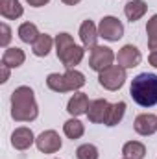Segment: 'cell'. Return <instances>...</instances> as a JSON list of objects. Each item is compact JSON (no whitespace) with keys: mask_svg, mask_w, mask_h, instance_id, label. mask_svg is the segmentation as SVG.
<instances>
[{"mask_svg":"<svg viewBox=\"0 0 157 159\" xmlns=\"http://www.w3.org/2000/svg\"><path fill=\"white\" fill-rule=\"evenodd\" d=\"M39 115V106L32 87L20 85L11 93V119L17 122H32Z\"/></svg>","mask_w":157,"mask_h":159,"instance_id":"cell-1","label":"cell"},{"mask_svg":"<svg viewBox=\"0 0 157 159\" xmlns=\"http://www.w3.org/2000/svg\"><path fill=\"white\" fill-rule=\"evenodd\" d=\"M129 94L135 104L141 107H154L157 106V74L142 72L131 80Z\"/></svg>","mask_w":157,"mask_h":159,"instance_id":"cell-2","label":"cell"},{"mask_svg":"<svg viewBox=\"0 0 157 159\" xmlns=\"http://www.w3.org/2000/svg\"><path fill=\"white\" fill-rule=\"evenodd\" d=\"M46 85L50 91L54 93H76L79 91L83 85H85V76L83 72H79L76 69H70L67 70L65 74H59V72H52L46 76Z\"/></svg>","mask_w":157,"mask_h":159,"instance_id":"cell-3","label":"cell"},{"mask_svg":"<svg viewBox=\"0 0 157 159\" xmlns=\"http://www.w3.org/2000/svg\"><path fill=\"white\" fill-rule=\"evenodd\" d=\"M126 80H128L126 69L120 67L118 63L117 65H111L109 69H105V70H102L98 74V83L104 89H107V91H118L126 83Z\"/></svg>","mask_w":157,"mask_h":159,"instance_id":"cell-4","label":"cell"},{"mask_svg":"<svg viewBox=\"0 0 157 159\" xmlns=\"http://www.w3.org/2000/svg\"><path fill=\"white\" fill-rule=\"evenodd\" d=\"M117 59L115 52L109 48V46H100L96 44L94 48H91V56H89V67L94 70V72H102L105 69H109L113 65V61Z\"/></svg>","mask_w":157,"mask_h":159,"instance_id":"cell-5","label":"cell"},{"mask_svg":"<svg viewBox=\"0 0 157 159\" xmlns=\"http://www.w3.org/2000/svg\"><path fill=\"white\" fill-rule=\"evenodd\" d=\"M98 35L104 37L105 41H109V43H115V41L124 37V24L118 20L117 17L107 15L98 24Z\"/></svg>","mask_w":157,"mask_h":159,"instance_id":"cell-6","label":"cell"},{"mask_svg":"<svg viewBox=\"0 0 157 159\" xmlns=\"http://www.w3.org/2000/svg\"><path fill=\"white\" fill-rule=\"evenodd\" d=\"M35 146H37V150L43 152V154H56V152L61 150L63 143H61V137H59L57 131L46 129V131H43L39 137L35 139Z\"/></svg>","mask_w":157,"mask_h":159,"instance_id":"cell-7","label":"cell"},{"mask_svg":"<svg viewBox=\"0 0 157 159\" xmlns=\"http://www.w3.org/2000/svg\"><path fill=\"white\" fill-rule=\"evenodd\" d=\"M109 109H111V104L105 98H96V100H92L89 104L87 119L92 124H105L107 115H109Z\"/></svg>","mask_w":157,"mask_h":159,"instance_id":"cell-8","label":"cell"},{"mask_svg":"<svg viewBox=\"0 0 157 159\" xmlns=\"http://www.w3.org/2000/svg\"><path fill=\"white\" fill-rule=\"evenodd\" d=\"M141 61H142V54H141V50H139L137 46H133V44H124L117 54V63L120 67H124L126 70L137 67Z\"/></svg>","mask_w":157,"mask_h":159,"instance_id":"cell-9","label":"cell"},{"mask_svg":"<svg viewBox=\"0 0 157 159\" xmlns=\"http://www.w3.org/2000/svg\"><path fill=\"white\" fill-rule=\"evenodd\" d=\"M35 135H34V131L30 129V128H26V126H20V128H17L13 133H11V146L15 148V150H28L34 143H35Z\"/></svg>","mask_w":157,"mask_h":159,"instance_id":"cell-10","label":"cell"},{"mask_svg":"<svg viewBox=\"0 0 157 159\" xmlns=\"http://www.w3.org/2000/svg\"><path fill=\"white\" fill-rule=\"evenodd\" d=\"M98 26L92 20H83L79 26V41L85 50H91L98 44Z\"/></svg>","mask_w":157,"mask_h":159,"instance_id":"cell-11","label":"cell"},{"mask_svg":"<svg viewBox=\"0 0 157 159\" xmlns=\"http://www.w3.org/2000/svg\"><path fill=\"white\" fill-rule=\"evenodd\" d=\"M133 128L142 137L154 135L157 131V115H154V113H141L133 122Z\"/></svg>","mask_w":157,"mask_h":159,"instance_id":"cell-12","label":"cell"},{"mask_svg":"<svg viewBox=\"0 0 157 159\" xmlns=\"http://www.w3.org/2000/svg\"><path fill=\"white\" fill-rule=\"evenodd\" d=\"M83 56H85V48H83V46H78V44H72V46L67 48L63 54H59L57 59L63 63V67H65L67 70H70V69H74L76 65L81 63Z\"/></svg>","mask_w":157,"mask_h":159,"instance_id":"cell-13","label":"cell"},{"mask_svg":"<svg viewBox=\"0 0 157 159\" xmlns=\"http://www.w3.org/2000/svg\"><path fill=\"white\" fill-rule=\"evenodd\" d=\"M89 96L85 94V93H74L72 96H70V100H69V104H67V111L72 115V117H79V115H87V109H89Z\"/></svg>","mask_w":157,"mask_h":159,"instance_id":"cell-14","label":"cell"},{"mask_svg":"<svg viewBox=\"0 0 157 159\" xmlns=\"http://www.w3.org/2000/svg\"><path fill=\"white\" fill-rule=\"evenodd\" d=\"M148 11V4L144 0H129L126 6H124V15L129 22H137L141 20Z\"/></svg>","mask_w":157,"mask_h":159,"instance_id":"cell-15","label":"cell"},{"mask_svg":"<svg viewBox=\"0 0 157 159\" xmlns=\"http://www.w3.org/2000/svg\"><path fill=\"white\" fill-rule=\"evenodd\" d=\"M24 61H26V54L22 48L11 46V48H6L2 54V65H6L9 69H17L20 65H24Z\"/></svg>","mask_w":157,"mask_h":159,"instance_id":"cell-16","label":"cell"},{"mask_svg":"<svg viewBox=\"0 0 157 159\" xmlns=\"http://www.w3.org/2000/svg\"><path fill=\"white\" fill-rule=\"evenodd\" d=\"M24 13V7L19 0H0V15L7 20H17Z\"/></svg>","mask_w":157,"mask_h":159,"instance_id":"cell-17","label":"cell"},{"mask_svg":"<svg viewBox=\"0 0 157 159\" xmlns=\"http://www.w3.org/2000/svg\"><path fill=\"white\" fill-rule=\"evenodd\" d=\"M56 44V39H52L50 35H46V34H41L37 41L32 44V52H34V56H37V57H46L48 54H50V50H52V46Z\"/></svg>","mask_w":157,"mask_h":159,"instance_id":"cell-18","label":"cell"},{"mask_svg":"<svg viewBox=\"0 0 157 159\" xmlns=\"http://www.w3.org/2000/svg\"><path fill=\"white\" fill-rule=\"evenodd\" d=\"M17 35H19V39L22 41V43L34 44L41 34H39V30H37V26H35L34 22H22V24L19 26V30H17Z\"/></svg>","mask_w":157,"mask_h":159,"instance_id":"cell-19","label":"cell"},{"mask_svg":"<svg viewBox=\"0 0 157 159\" xmlns=\"http://www.w3.org/2000/svg\"><path fill=\"white\" fill-rule=\"evenodd\" d=\"M63 133H65L70 141H76V139H81V137H83L85 126H83L76 117H72V119H69L63 124Z\"/></svg>","mask_w":157,"mask_h":159,"instance_id":"cell-20","label":"cell"},{"mask_svg":"<svg viewBox=\"0 0 157 159\" xmlns=\"http://www.w3.org/2000/svg\"><path fill=\"white\" fill-rule=\"evenodd\" d=\"M122 154H124V157L129 159H144L146 157V146L139 141H129L122 146Z\"/></svg>","mask_w":157,"mask_h":159,"instance_id":"cell-21","label":"cell"},{"mask_svg":"<svg viewBox=\"0 0 157 159\" xmlns=\"http://www.w3.org/2000/svg\"><path fill=\"white\" fill-rule=\"evenodd\" d=\"M126 115V102H117V104H111V109H109V115H107V120H105V126L113 128L117 126L118 122H122Z\"/></svg>","mask_w":157,"mask_h":159,"instance_id":"cell-22","label":"cell"},{"mask_svg":"<svg viewBox=\"0 0 157 159\" xmlns=\"http://www.w3.org/2000/svg\"><path fill=\"white\" fill-rule=\"evenodd\" d=\"M146 34H148V48L152 52H157V13L150 17L146 24Z\"/></svg>","mask_w":157,"mask_h":159,"instance_id":"cell-23","label":"cell"},{"mask_svg":"<svg viewBox=\"0 0 157 159\" xmlns=\"http://www.w3.org/2000/svg\"><path fill=\"white\" fill-rule=\"evenodd\" d=\"M76 157L78 159H98L100 157V152H98V148H96L94 144L85 143V144L78 146V150H76Z\"/></svg>","mask_w":157,"mask_h":159,"instance_id":"cell-24","label":"cell"},{"mask_svg":"<svg viewBox=\"0 0 157 159\" xmlns=\"http://www.w3.org/2000/svg\"><path fill=\"white\" fill-rule=\"evenodd\" d=\"M72 44H76L74 39H72V35L70 34H59V35H56V54L59 56V54H63L67 48H70Z\"/></svg>","mask_w":157,"mask_h":159,"instance_id":"cell-25","label":"cell"},{"mask_svg":"<svg viewBox=\"0 0 157 159\" xmlns=\"http://www.w3.org/2000/svg\"><path fill=\"white\" fill-rule=\"evenodd\" d=\"M0 32H2L0 46H2V48H7V44H9V41H11V28H9L6 22H2V24H0Z\"/></svg>","mask_w":157,"mask_h":159,"instance_id":"cell-26","label":"cell"},{"mask_svg":"<svg viewBox=\"0 0 157 159\" xmlns=\"http://www.w3.org/2000/svg\"><path fill=\"white\" fill-rule=\"evenodd\" d=\"M0 70H2V83H6L7 80H9V67H6V65H0Z\"/></svg>","mask_w":157,"mask_h":159,"instance_id":"cell-27","label":"cell"},{"mask_svg":"<svg viewBox=\"0 0 157 159\" xmlns=\"http://www.w3.org/2000/svg\"><path fill=\"white\" fill-rule=\"evenodd\" d=\"M32 7H43V6H46L50 0H26Z\"/></svg>","mask_w":157,"mask_h":159,"instance_id":"cell-28","label":"cell"},{"mask_svg":"<svg viewBox=\"0 0 157 159\" xmlns=\"http://www.w3.org/2000/svg\"><path fill=\"white\" fill-rule=\"evenodd\" d=\"M148 63L157 69V52H150V56H148Z\"/></svg>","mask_w":157,"mask_h":159,"instance_id":"cell-29","label":"cell"},{"mask_svg":"<svg viewBox=\"0 0 157 159\" xmlns=\"http://www.w3.org/2000/svg\"><path fill=\"white\" fill-rule=\"evenodd\" d=\"M63 4H67V6H76V4H79L81 0H61Z\"/></svg>","mask_w":157,"mask_h":159,"instance_id":"cell-30","label":"cell"},{"mask_svg":"<svg viewBox=\"0 0 157 159\" xmlns=\"http://www.w3.org/2000/svg\"><path fill=\"white\" fill-rule=\"evenodd\" d=\"M122 159H129V157H122Z\"/></svg>","mask_w":157,"mask_h":159,"instance_id":"cell-31","label":"cell"}]
</instances>
